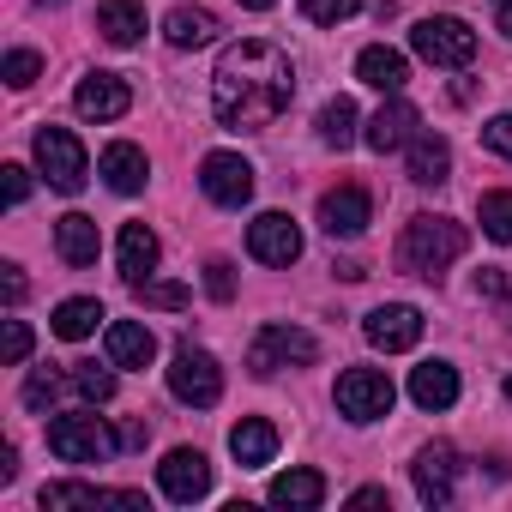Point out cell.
<instances>
[{"label": "cell", "instance_id": "cell-39", "mask_svg": "<svg viewBox=\"0 0 512 512\" xmlns=\"http://www.w3.org/2000/svg\"><path fill=\"white\" fill-rule=\"evenodd\" d=\"M482 145L500 151V157H512V115H494V121L482 127Z\"/></svg>", "mask_w": 512, "mask_h": 512}, {"label": "cell", "instance_id": "cell-47", "mask_svg": "<svg viewBox=\"0 0 512 512\" xmlns=\"http://www.w3.org/2000/svg\"><path fill=\"white\" fill-rule=\"evenodd\" d=\"M241 7H247V13H272V7H278V0H241Z\"/></svg>", "mask_w": 512, "mask_h": 512}, {"label": "cell", "instance_id": "cell-33", "mask_svg": "<svg viewBox=\"0 0 512 512\" xmlns=\"http://www.w3.org/2000/svg\"><path fill=\"white\" fill-rule=\"evenodd\" d=\"M109 368H115V362H109ZM109 368H97V362H73V386H79L91 404H109V398H115V374H109Z\"/></svg>", "mask_w": 512, "mask_h": 512}, {"label": "cell", "instance_id": "cell-27", "mask_svg": "<svg viewBox=\"0 0 512 512\" xmlns=\"http://www.w3.org/2000/svg\"><path fill=\"white\" fill-rule=\"evenodd\" d=\"M320 500H326V476L320 470H284V476H272V506L314 512Z\"/></svg>", "mask_w": 512, "mask_h": 512}, {"label": "cell", "instance_id": "cell-13", "mask_svg": "<svg viewBox=\"0 0 512 512\" xmlns=\"http://www.w3.org/2000/svg\"><path fill=\"white\" fill-rule=\"evenodd\" d=\"M73 109H79L85 121H121V115L133 109V91H127L121 73H85L79 91H73Z\"/></svg>", "mask_w": 512, "mask_h": 512}, {"label": "cell", "instance_id": "cell-10", "mask_svg": "<svg viewBox=\"0 0 512 512\" xmlns=\"http://www.w3.org/2000/svg\"><path fill=\"white\" fill-rule=\"evenodd\" d=\"M199 187H205V199H211V205L241 211V205L253 199V163H247V157H235V151H211V157L199 163Z\"/></svg>", "mask_w": 512, "mask_h": 512}, {"label": "cell", "instance_id": "cell-46", "mask_svg": "<svg viewBox=\"0 0 512 512\" xmlns=\"http://www.w3.org/2000/svg\"><path fill=\"white\" fill-rule=\"evenodd\" d=\"M494 25H500V31L512 37V0H500V19H494Z\"/></svg>", "mask_w": 512, "mask_h": 512}, {"label": "cell", "instance_id": "cell-42", "mask_svg": "<svg viewBox=\"0 0 512 512\" xmlns=\"http://www.w3.org/2000/svg\"><path fill=\"white\" fill-rule=\"evenodd\" d=\"M500 290H506V278H500L494 266H482V272H476V296H500Z\"/></svg>", "mask_w": 512, "mask_h": 512}, {"label": "cell", "instance_id": "cell-23", "mask_svg": "<svg viewBox=\"0 0 512 512\" xmlns=\"http://www.w3.org/2000/svg\"><path fill=\"white\" fill-rule=\"evenodd\" d=\"M217 13L211 7H175L169 19H163V37H169V49H205V43H217Z\"/></svg>", "mask_w": 512, "mask_h": 512}, {"label": "cell", "instance_id": "cell-1", "mask_svg": "<svg viewBox=\"0 0 512 512\" xmlns=\"http://www.w3.org/2000/svg\"><path fill=\"white\" fill-rule=\"evenodd\" d=\"M296 103V61L266 43V37H241L217 55L211 73V115L229 133H266L284 109Z\"/></svg>", "mask_w": 512, "mask_h": 512}, {"label": "cell", "instance_id": "cell-22", "mask_svg": "<svg viewBox=\"0 0 512 512\" xmlns=\"http://www.w3.org/2000/svg\"><path fill=\"white\" fill-rule=\"evenodd\" d=\"M229 452H235V464H272V452H278V428L266 422V416H241L235 428H229Z\"/></svg>", "mask_w": 512, "mask_h": 512}, {"label": "cell", "instance_id": "cell-6", "mask_svg": "<svg viewBox=\"0 0 512 512\" xmlns=\"http://www.w3.org/2000/svg\"><path fill=\"white\" fill-rule=\"evenodd\" d=\"M37 169L49 175L55 193H79L85 175H91V157H85V145H79L67 127H43V133H37Z\"/></svg>", "mask_w": 512, "mask_h": 512}, {"label": "cell", "instance_id": "cell-44", "mask_svg": "<svg viewBox=\"0 0 512 512\" xmlns=\"http://www.w3.org/2000/svg\"><path fill=\"white\" fill-rule=\"evenodd\" d=\"M19 476V452L13 446H0V482H13Z\"/></svg>", "mask_w": 512, "mask_h": 512}, {"label": "cell", "instance_id": "cell-31", "mask_svg": "<svg viewBox=\"0 0 512 512\" xmlns=\"http://www.w3.org/2000/svg\"><path fill=\"white\" fill-rule=\"evenodd\" d=\"M476 217H482V235H488V241H512V193H506V187L482 193V199H476Z\"/></svg>", "mask_w": 512, "mask_h": 512}, {"label": "cell", "instance_id": "cell-32", "mask_svg": "<svg viewBox=\"0 0 512 512\" xmlns=\"http://www.w3.org/2000/svg\"><path fill=\"white\" fill-rule=\"evenodd\" d=\"M133 296H139L145 308H169V314L193 302V290H187V284H169V278H139V284H133Z\"/></svg>", "mask_w": 512, "mask_h": 512}, {"label": "cell", "instance_id": "cell-48", "mask_svg": "<svg viewBox=\"0 0 512 512\" xmlns=\"http://www.w3.org/2000/svg\"><path fill=\"white\" fill-rule=\"evenodd\" d=\"M43 7H67V0H43Z\"/></svg>", "mask_w": 512, "mask_h": 512}, {"label": "cell", "instance_id": "cell-14", "mask_svg": "<svg viewBox=\"0 0 512 512\" xmlns=\"http://www.w3.org/2000/svg\"><path fill=\"white\" fill-rule=\"evenodd\" d=\"M374 223V199H368V187H332V193H320V229L338 241H350V235H362Z\"/></svg>", "mask_w": 512, "mask_h": 512}, {"label": "cell", "instance_id": "cell-30", "mask_svg": "<svg viewBox=\"0 0 512 512\" xmlns=\"http://www.w3.org/2000/svg\"><path fill=\"white\" fill-rule=\"evenodd\" d=\"M320 139H326L332 151H350V145H356V103H350V97H332V103L320 109Z\"/></svg>", "mask_w": 512, "mask_h": 512}, {"label": "cell", "instance_id": "cell-37", "mask_svg": "<svg viewBox=\"0 0 512 512\" xmlns=\"http://www.w3.org/2000/svg\"><path fill=\"white\" fill-rule=\"evenodd\" d=\"M205 290H211V302H235V266L229 260H211L205 266Z\"/></svg>", "mask_w": 512, "mask_h": 512}, {"label": "cell", "instance_id": "cell-41", "mask_svg": "<svg viewBox=\"0 0 512 512\" xmlns=\"http://www.w3.org/2000/svg\"><path fill=\"white\" fill-rule=\"evenodd\" d=\"M0 290H7V308H19L31 284H25V272H19V266H0Z\"/></svg>", "mask_w": 512, "mask_h": 512}, {"label": "cell", "instance_id": "cell-50", "mask_svg": "<svg viewBox=\"0 0 512 512\" xmlns=\"http://www.w3.org/2000/svg\"><path fill=\"white\" fill-rule=\"evenodd\" d=\"M506 314H512V302H506Z\"/></svg>", "mask_w": 512, "mask_h": 512}, {"label": "cell", "instance_id": "cell-4", "mask_svg": "<svg viewBox=\"0 0 512 512\" xmlns=\"http://www.w3.org/2000/svg\"><path fill=\"white\" fill-rule=\"evenodd\" d=\"M410 49H416L428 67H470V61H476V31H470L464 19H452V13H440V19H416Z\"/></svg>", "mask_w": 512, "mask_h": 512}, {"label": "cell", "instance_id": "cell-5", "mask_svg": "<svg viewBox=\"0 0 512 512\" xmlns=\"http://www.w3.org/2000/svg\"><path fill=\"white\" fill-rule=\"evenodd\" d=\"M121 446V434L103 428V416H55L49 422V452L61 464H103Z\"/></svg>", "mask_w": 512, "mask_h": 512}, {"label": "cell", "instance_id": "cell-9", "mask_svg": "<svg viewBox=\"0 0 512 512\" xmlns=\"http://www.w3.org/2000/svg\"><path fill=\"white\" fill-rule=\"evenodd\" d=\"M247 253L260 266H296L302 260V229L290 211H260L247 223Z\"/></svg>", "mask_w": 512, "mask_h": 512}, {"label": "cell", "instance_id": "cell-12", "mask_svg": "<svg viewBox=\"0 0 512 512\" xmlns=\"http://www.w3.org/2000/svg\"><path fill=\"white\" fill-rule=\"evenodd\" d=\"M362 332H368L374 350L398 356V350H416V344H422V314H416L410 302H380V308L362 320Z\"/></svg>", "mask_w": 512, "mask_h": 512}, {"label": "cell", "instance_id": "cell-24", "mask_svg": "<svg viewBox=\"0 0 512 512\" xmlns=\"http://www.w3.org/2000/svg\"><path fill=\"white\" fill-rule=\"evenodd\" d=\"M410 398H416L422 410H452V404H458V368H452V362H422V368L410 374Z\"/></svg>", "mask_w": 512, "mask_h": 512}, {"label": "cell", "instance_id": "cell-8", "mask_svg": "<svg viewBox=\"0 0 512 512\" xmlns=\"http://www.w3.org/2000/svg\"><path fill=\"white\" fill-rule=\"evenodd\" d=\"M169 392H175L181 404H193V410H211V404L223 398V368H217L205 350L181 344L175 362H169Z\"/></svg>", "mask_w": 512, "mask_h": 512}, {"label": "cell", "instance_id": "cell-26", "mask_svg": "<svg viewBox=\"0 0 512 512\" xmlns=\"http://www.w3.org/2000/svg\"><path fill=\"white\" fill-rule=\"evenodd\" d=\"M97 31H103V43L133 49L145 37V7H139V0H103V7H97Z\"/></svg>", "mask_w": 512, "mask_h": 512}, {"label": "cell", "instance_id": "cell-36", "mask_svg": "<svg viewBox=\"0 0 512 512\" xmlns=\"http://www.w3.org/2000/svg\"><path fill=\"white\" fill-rule=\"evenodd\" d=\"M55 392H61V374L37 368V374L25 380V410H49V404H55Z\"/></svg>", "mask_w": 512, "mask_h": 512}, {"label": "cell", "instance_id": "cell-11", "mask_svg": "<svg viewBox=\"0 0 512 512\" xmlns=\"http://www.w3.org/2000/svg\"><path fill=\"white\" fill-rule=\"evenodd\" d=\"M157 488H163L175 506L205 500V494H211V464H205V452H199V446H175V452L157 464Z\"/></svg>", "mask_w": 512, "mask_h": 512}, {"label": "cell", "instance_id": "cell-2", "mask_svg": "<svg viewBox=\"0 0 512 512\" xmlns=\"http://www.w3.org/2000/svg\"><path fill=\"white\" fill-rule=\"evenodd\" d=\"M470 247V229L464 223H452V217H410L404 223V235H398V266L410 272V278H440L452 260H458V253Z\"/></svg>", "mask_w": 512, "mask_h": 512}, {"label": "cell", "instance_id": "cell-40", "mask_svg": "<svg viewBox=\"0 0 512 512\" xmlns=\"http://www.w3.org/2000/svg\"><path fill=\"white\" fill-rule=\"evenodd\" d=\"M0 175H7V205H25L31 199V169L25 163H7Z\"/></svg>", "mask_w": 512, "mask_h": 512}, {"label": "cell", "instance_id": "cell-25", "mask_svg": "<svg viewBox=\"0 0 512 512\" xmlns=\"http://www.w3.org/2000/svg\"><path fill=\"white\" fill-rule=\"evenodd\" d=\"M115 253H121V278H127V284H139V278H151V272H157V253H163V247H157V235H151L145 223H127V229H121V241H115Z\"/></svg>", "mask_w": 512, "mask_h": 512}, {"label": "cell", "instance_id": "cell-15", "mask_svg": "<svg viewBox=\"0 0 512 512\" xmlns=\"http://www.w3.org/2000/svg\"><path fill=\"white\" fill-rule=\"evenodd\" d=\"M410 476H416L422 506H446V500H452V482H458V452H452L446 440H434V446H422V452H416Z\"/></svg>", "mask_w": 512, "mask_h": 512}, {"label": "cell", "instance_id": "cell-49", "mask_svg": "<svg viewBox=\"0 0 512 512\" xmlns=\"http://www.w3.org/2000/svg\"><path fill=\"white\" fill-rule=\"evenodd\" d=\"M506 398H512V380H506Z\"/></svg>", "mask_w": 512, "mask_h": 512}, {"label": "cell", "instance_id": "cell-28", "mask_svg": "<svg viewBox=\"0 0 512 512\" xmlns=\"http://www.w3.org/2000/svg\"><path fill=\"white\" fill-rule=\"evenodd\" d=\"M97 169H103V181H109L115 193H139V187H145V151H139V145H127V139H121V145H109Z\"/></svg>", "mask_w": 512, "mask_h": 512}, {"label": "cell", "instance_id": "cell-29", "mask_svg": "<svg viewBox=\"0 0 512 512\" xmlns=\"http://www.w3.org/2000/svg\"><path fill=\"white\" fill-rule=\"evenodd\" d=\"M97 320H109V314H103V302H97V296H73V302H61V308H55V320H49V326H55V338L79 344V338H91V332H97Z\"/></svg>", "mask_w": 512, "mask_h": 512}, {"label": "cell", "instance_id": "cell-16", "mask_svg": "<svg viewBox=\"0 0 512 512\" xmlns=\"http://www.w3.org/2000/svg\"><path fill=\"white\" fill-rule=\"evenodd\" d=\"M37 500H43V512H67V506H127V512H145V494H133V488H91V482H49Z\"/></svg>", "mask_w": 512, "mask_h": 512}, {"label": "cell", "instance_id": "cell-19", "mask_svg": "<svg viewBox=\"0 0 512 512\" xmlns=\"http://www.w3.org/2000/svg\"><path fill=\"white\" fill-rule=\"evenodd\" d=\"M356 79L374 85V91H386V97H398V91L410 85V61H404L398 49H386V43H368V49L356 55Z\"/></svg>", "mask_w": 512, "mask_h": 512}, {"label": "cell", "instance_id": "cell-34", "mask_svg": "<svg viewBox=\"0 0 512 512\" xmlns=\"http://www.w3.org/2000/svg\"><path fill=\"white\" fill-rule=\"evenodd\" d=\"M0 73H7V85H19V91H25V85H37V79H43V55H31V49H13L7 61H0Z\"/></svg>", "mask_w": 512, "mask_h": 512}, {"label": "cell", "instance_id": "cell-21", "mask_svg": "<svg viewBox=\"0 0 512 512\" xmlns=\"http://www.w3.org/2000/svg\"><path fill=\"white\" fill-rule=\"evenodd\" d=\"M103 344H109V362H115V368H151V356H157V338H151V326H139V320H115V326L103 332Z\"/></svg>", "mask_w": 512, "mask_h": 512}, {"label": "cell", "instance_id": "cell-43", "mask_svg": "<svg viewBox=\"0 0 512 512\" xmlns=\"http://www.w3.org/2000/svg\"><path fill=\"white\" fill-rule=\"evenodd\" d=\"M145 440H151V422H127V428H121V446H127V452L145 446Z\"/></svg>", "mask_w": 512, "mask_h": 512}, {"label": "cell", "instance_id": "cell-7", "mask_svg": "<svg viewBox=\"0 0 512 512\" xmlns=\"http://www.w3.org/2000/svg\"><path fill=\"white\" fill-rule=\"evenodd\" d=\"M332 398H338V410H344L350 422H380V416H392V398H398V386H392L380 368H344Z\"/></svg>", "mask_w": 512, "mask_h": 512}, {"label": "cell", "instance_id": "cell-18", "mask_svg": "<svg viewBox=\"0 0 512 512\" xmlns=\"http://www.w3.org/2000/svg\"><path fill=\"white\" fill-rule=\"evenodd\" d=\"M55 253L67 266H97V253H103V235H97V217H85V211H67L61 223H55Z\"/></svg>", "mask_w": 512, "mask_h": 512}, {"label": "cell", "instance_id": "cell-3", "mask_svg": "<svg viewBox=\"0 0 512 512\" xmlns=\"http://www.w3.org/2000/svg\"><path fill=\"white\" fill-rule=\"evenodd\" d=\"M308 368V362H320V338L314 332H302V326H260V338H253V350H247V368L260 374V380H272L278 368Z\"/></svg>", "mask_w": 512, "mask_h": 512}, {"label": "cell", "instance_id": "cell-38", "mask_svg": "<svg viewBox=\"0 0 512 512\" xmlns=\"http://www.w3.org/2000/svg\"><path fill=\"white\" fill-rule=\"evenodd\" d=\"M0 356H7L13 368L31 356V326H25V320H7V338H0Z\"/></svg>", "mask_w": 512, "mask_h": 512}, {"label": "cell", "instance_id": "cell-20", "mask_svg": "<svg viewBox=\"0 0 512 512\" xmlns=\"http://www.w3.org/2000/svg\"><path fill=\"white\" fill-rule=\"evenodd\" d=\"M404 169H410L416 187H440V181L452 175V145H446L440 133H416V139L404 145Z\"/></svg>", "mask_w": 512, "mask_h": 512}, {"label": "cell", "instance_id": "cell-35", "mask_svg": "<svg viewBox=\"0 0 512 512\" xmlns=\"http://www.w3.org/2000/svg\"><path fill=\"white\" fill-rule=\"evenodd\" d=\"M356 7H362V0H302V13L314 25H344V19H356Z\"/></svg>", "mask_w": 512, "mask_h": 512}, {"label": "cell", "instance_id": "cell-45", "mask_svg": "<svg viewBox=\"0 0 512 512\" xmlns=\"http://www.w3.org/2000/svg\"><path fill=\"white\" fill-rule=\"evenodd\" d=\"M350 506H386V488H356Z\"/></svg>", "mask_w": 512, "mask_h": 512}, {"label": "cell", "instance_id": "cell-17", "mask_svg": "<svg viewBox=\"0 0 512 512\" xmlns=\"http://www.w3.org/2000/svg\"><path fill=\"white\" fill-rule=\"evenodd\" d=\"M362 139H368V151H380V157H386V151H404V145L416 139V103H404V91L386 97V109L368 121Z\"/></svg>", "mask_w": 512, "mask_h": 512}]
</instances>
